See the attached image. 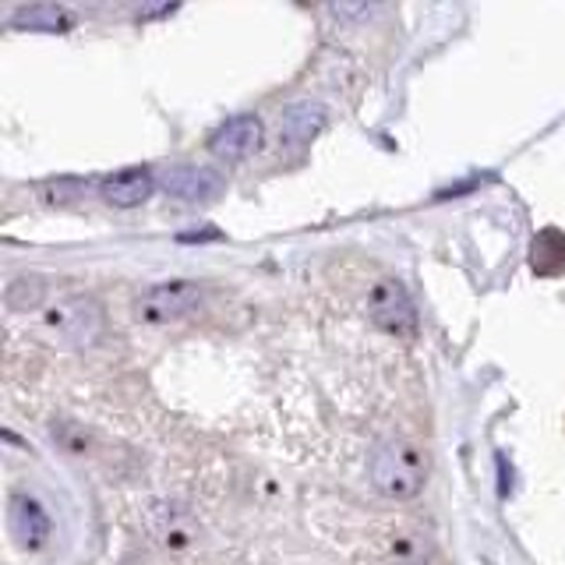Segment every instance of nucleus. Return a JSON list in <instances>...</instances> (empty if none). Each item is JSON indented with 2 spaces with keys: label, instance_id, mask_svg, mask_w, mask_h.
Returning <instances> with one entry per match:
<instances>
[{
  "label": "nucleus",
  "instance_id": "12",
  "mask_svg": "<svg viewBox=\"0 0 565 565\" xmlns=\"http://www.w3.org/2000/svg\"><path fill=\"white\" fill-rule=\"evenodd\" d=\"M53 438H57L67 452H85V446H88V438L75 428V424H67V420L53 424Z\"/></svg>",
  "mask_w": 565,
  "mask_h": 565
},
{
  "label": "nucleus",
  "instance_id": "13",
  "mask_svg": "<svg viewBox=\"0 0 565 565\" xmlns=\"http://www.w3.org/2000/svg\"><path fill=\"white\" fill-rule=\"evenodd\" d=\"M399 565H428V562H420V558H411V562H399Z\"/></svg>",
  "mask_w": 565,
  "mask_h": 565
},
{
  "label": "nucleus",
  "instance_id": "8",
  "mask_svg": "<svg viewBox=\"0 0 565 565\" xmlns=\"http://www.w3.org/2000/svg\"><path fill=\"white\" fill-rule=\"evenodd\" d=\"M262 149V120L255 114H241L223 120L209 138V152L220 163H244L247 156H255Z\"/></svg>",
  "mask_w": 565,
  "mask_h": 565
},
{
  "label": "nucleus",
  "instance_id": "1",
  "mask_svg": "<svg viewBox=\"0 0 565 565\" xmlns=\"http://www.w3.org/2000/svg\"><path fill=\"white\" fill-rule=\"evenodd\" d=\"M428 481V452L417 441L406 438H385L382 446L371 452V484H375L385 499L406 502L420 494Z\"/></svg>",
  "mask_w": 565,
  "mask_h": 565
},
{
  "label": "nucleus",
  "instance_id": "9",
  "mask_svg": "<svg viewBox=\"0 0 565 565\" xmlns=\"http://www.w3.org/2000/svg\"><path fill=\"white\" fill-rule=\"evenodd\" d=\"M322 128H326V106L311 103V99H300V103H290L287 110H282L279 141L287 149H300V146H308V141H315Z\"/></svg>",
  "mask_w": 565,
  "mask_h": 565
},
{
  "label": "nucleus",
  "instance_id": "5",
  "mask_svg": "<svg viewBox=\"0 0 565 565\" xmlns=\"http://www.w3.org/2000/svg\"><path fill=\"white\" fill-rule=\"evenodd\" d=\"M8 526H11V537L18 541V547H25V552H43V547L50 544V537H53V523H50L46 505L29 491H14L11 494Z\"/></svg>",
  "mask_w": 565,
  "mask_h": 565
},
{
  "label": "nucleus",
  "instance_id": "6",
  "mask_svg": "<svg viewBox=\"0 0 565 565\" xmlns=\"http://www.w3.org/2000/svg\"><path fill=\"white\" fill-rule=\"evenodd\" d=\"M226 188V177L216 167H194V163H181V167H170L163 173V191L170 199H181L188 205H205V202H216Z\"/></svg>",
  "mask_w": 565,
  "mask_h": 565
},
{
  "label": "nucleus",
  "instance_id": "7",
  "mask_svg": "<svg viewBox=\"0 0 565 565\" xmlns=\"http://www.w3.org/2000/svg\"><path fill=\"white\" fill-rule=\"evenodd\" d=\"M146 530L159 547H167V552H188V547L199 541V530H194L191 512L177 502L146 505Z\"/></svg>",
  "mask_w": 565,
  "mask_h": 565
},
{
  "label": "nucleus",
  "instance_id": "10",
  "mask_svg": "<svg viewBox=\"0 0 565 565\" xmlns=\"http://www.w3.org/2000/svg\"><path fill=\"white\" fill-rule=\"evenodd\" d=\"M152 191H156V177L149 167H128L114 177H106V181L99 184L103 202H110L117 209H135L141 202H149Z\"/></svg>",
  "mask_w": 565,
  "mask_h": 565
},
{
  "label": "nucleus",
  "instance_id": "11",
  "mask_svg": "<svg viewBox=\"0 0 565 565\" xmlns=\"http://www.w3.org/2000/svg\"><path fill=\"white\" fill-rule=\"evenodd\" d=\"M14 25L29 32H67L75 29V14L57 4H32L14 11Z\"/></svg>",
  "mask_w": 565,
  "mask_h": 565
},
{
  "label": "nucleus",
  "instance_id": "2",
  "mask_svg": "<svg viewBox=\"0 0 565 565\" xmlns=\"http://www.w3.org/2000/svg\"><path fill=\"white\" fill-rule=\"evenodd\" d=\"M40 332L57 347H88L103 335V308L85 294L61 297L40 315Z\"/></svg>",
  "mask_w": 565,
  "mask_h": 565
},
{
  "label": "nucleus",
  "instance_id": "4",
  "mask_svg": "<svg viewBox=\"0 0 565 565\" xmlns=\"http://www.w3.org/2000/svg\"><path fill=\"white\" fill-rule=\"evenodd\" d=\"M367 318L388 335L417 332V305L399 279H379L375 287L367 290Z\"/></svg>",
  "mask_w": 565,
  "mask_h": 565
},
{
  "label": "nucleus",
  "instance_id": "3",
  "mask_svg": "<svg viewBox=\"0 0 565 565\" xmlns=\"http://www.w3.org/2000/svg\"><path fill=\"white\" fill-rule=\"evenodd\" d=\"M202 287L191 279H167V282H156V287L141 290L135 300V318L146 326H170V322H181V318L194 315L202 308Z\"/></svg>",
  "mask_w": 565,
  "mask_h": 565
}]
</instances>
